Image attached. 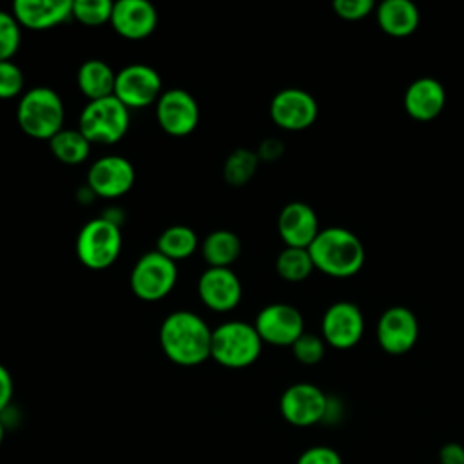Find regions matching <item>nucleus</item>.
Here are the masks:
<instances>
[{
	"label": "nucleus",
	"mask_w": 464,
	"mask_h": 464,
	"mask_svg": "<svg viewBox=\"0 0 464 464\" xmlns=\"http://www.w3.org/2000/svg\"><path fill=\"white\" fill-rule=\"evenodd\" d=\"M308 252L314 268L339 279L355 276L366 259L362 241L343 227L321 228L308 246Z\"/></svg>",
	"instance_id": "obj_2"
},
{
	"label": "nucleus",
	"mask_w": 464,
	"mask_h": 464,
	"mask_svg": "<svg viewBox=\"0 0 464 464\" xmlns=\"http://www.w3.org/2000/svg\"><path fill=\"white\" fill-rule=\"evenodd\" d=\"M198 295L207 308L225 314L239 304L243 286L232 268L208 266L198 279Z\"/></svg>",
	"instance_id": "obj_16"
},
{
	"label": "nucleus",
	"mask_w": 464,
	"mask_h": 464,
	"mask_svg": "<svg viewBox=\"0 0 464 464\" xmlns=\"http://www.w3.org/2000/svg\"><path fill=\"white\" fill-rule=\"evenodd\" d=\"M130 125L129 109L112 94L102 100L89 102L78 120V130L91 141L112 145L120 141Z\"/></svg>",
	"instance_id": "obj_5"
},
{
	"label": "nucleus",
	"mask_w": 464,
	"mask_h": 464,
	"mask_svg": "<svg viewBox=\"0 0 464 464\" xmlns=\"http://www.w3.org/2000/svg\"><path fill=\"white\" fill-rule=\"evenodd\" d=\"M254 328L263 343L292 346L304 334V319L295 306L288 303H272L257 312Z\"/></svg>",
	"instance_id": "obj_10"
},
{
	"label": "nucleus",
	"mask_w": 464,
	"mask_h": 464,
	"mask_svg": "<svg viewBox=\"0 0 464 464\" xmlns=\"http://www.w3.org/2000/svg\"><path fill=\"white\" fill-rule=\"evenodd\" d=\"M112 29L127 40H143L158 25V11L147 0H118L112 4Z\"/></svg>",
	"instance_id": "obj_17"
},
{
	"label": "nucleus",
	"mask_w": 464,
	"mask_h": 464,
	"mask_svg": "<svg viewBox=\"0 0 464 464\" xmlns=\"http://www.w3.org/2000/svg\"><path fill=\"white\" fill-rule=\"evenodd\" d=\"M263 350V341L254 324L227 321L212 330L210 359L219 366L241 370L254 364Z\"/></svg>",
	"instance_id": "obj_4"
},
{
	"label": "nucleus",
	"mask_w": 464,
	"mask_h": 464,
	"mask_svg": "<svg viewBox=\"0 0 464 464\" xmlns=\"http://www.w3.org/2000/svg\"><path fill=\"white\" fill-rule=\"evenodd\" d=\"M437 464H464V446L459 442H446L439 450Z\"/></svg>",
	"instance_id": "obj_35"
},
{
	"label": "nucleus",
	"mask_w": 464,
	"mask_h": 464,
	"mask_svg": "<svg viewBox=\"0 0 464 464\" xmlns=\"http://www.w3.org/2000/svg\"><path fill=\"white\" fill-rule=\"evenodd\" d=\"M259 165V158L256 150L250 149H236L228 154L223 165V178L230 187H243L246 185Z\"/></svg>",
	"instance_id": "obj_27"
},
{
	"label": "nucleus",
	"mask_w": 464,
	"mask_h": 464,
	"mask_svg": "<svg viewBox=\"0 0 464 464\" xmlns=\"http://www.w3.org/2000/svg\"><path fill=\"white\" fill-rule=\"evenodd\" d=\"M114 82H116V72L112 71V67L107 62L98 58L83 62L76 72L78 89L85 98H89V102L112 96Z\"/></svg>",
	"instance_id": "obj_22"
},
{
	"label": "nucleus",
	"mask_w": 464,
	"mask_h": 464,
	"mask_svg": "<svg viewBox=\"0 0 464 464\" xmlns=\"http://www.w3.org/2000/svg\"><path fill=\"white\" fill-rule=\"evenodd\" d=\"M71 11V0H16L11 13L20 27L31 31H45L72 18Z\"/></svg>",
	"instance_id": "obj_19"
},
{
	"label": "nucleus",
	"mask_w": 464,
	"mask_h": 464,
	"mask_svg": "<svg viewBox=\"0 0 464 464\" xmlns=\"http://www.w3.org/2000/svg\"><path fill=\"white\" fill-rule=\"evenodd\" d=\"M4 435H5V428H4V422H2V419H0V446H2V442H4Z\"/></svg>",
	"instance_id": "obj_37"
},
{
	"label": "nucleus",
	"mask_w": 464,
	"mask_h": 464,
	"mask_svg": "<svg viewBox=\"0 0 464 464\" xmlns=\"http://www.w3.org/2000/svg\"><path fill=\"white\" fill-rule=\"evenodd\" d=\"M65 107L58 92L40 85L25 91L16 105L20 129L34 140H51L63 129Z\"/></svg>",
	"instance_id": "obj_3"
},
{
	"label": "nucleus",
	"mask_w": 464,
	"mask_h": 464,
	"mask_svg": "<svg viewBox=\"0 0 464 464\" xmlns=\"http://www.w3.org/2000/svg\"><path fill=\"white\" fill-rule=\"evenodd\" d=\"M112 4L109 0H74L71 16L87 27H98L111 22Z\"/></svg>",
	"instance_id": "obj_28"
},
{
	"label": "nucleus",
	"mask_w": 464,
	"mask_h": 464,
	"mask_svg": "<svg viewBox=\"0 0 464 464\" xmlns=\"http://www.w3.org/2000/svg\"><path fill=\"white\" fill-rule=\"evenodd\" d=\"M295 464H343V459L330 446H312L297 457Z\"/></svg>",
	"instance_id": "obj_33"
},
{
	"label": "nucleus",
	"mask_w": 464,
	"mask_h": 464,
	"mask_svg": "<svg viewBox=\"0 0 464 464\" xmlns=\"http://www.w3.org/2000/svg\"><path fill=\"white\" fill-rule=\"evenodd\" d=\"M91 141L78 129H62L49 140L53 156L65 165H80L91 154Z\"/></svg>",
	"instance_id": "obj_24"
},
{
	"label": "nucleus",
	"mask_w": 464,
	"mask_h": 464,
	"mask_svg": "<svg viewBox=\"0 0 464 464\" xmlns=\"http://www.w3.org/2000/svg\"><path fill=\"white\" fill-rule=\"evenodd\" d=\"M285 152V145L281 140L277 138H266L261 141L259 149L256 150L259 161H276L281 158V154Z\"/></svg>",
	"instance_id": "obj_34"
},
{
	"label": "nucleus",
	"mask_w": 464,
	"mask_h": 464,
	"mask_svg": "<svg viewBox=\"0 0 464 464\" xmlns=\"http://www.w3.org/2000/svg\"><path fill=\"white\" fill-rule=\"evenodd\" d=\"M419 339V321L406 306L386 308L377 321V343L390 355L408 353Z\"/></svg>",
	"instance_id": "obj_15"
},
{
	"label": "nucleus",
	"mask_w": 464,
	"mask_h": 464,
	"mask_svg": "<svg viewBox=\"0 0 464 464\" xmlns=\"http://www.w3.org/2000/svg\"><path fill=\"white\" fill-rule=\"evenodd\" d=\"M156 120L167 134L183 138L196 130L199 123V105L188 91L179 87L167 89L156 102Z\"/></svg>",
	"instance_id": "obj_11"
},
{
	"label": "nucleus",
	"mask_w": 464,
	"mask_h": 464,
	"mask_svg": "<svg viewBox=\"0 0 464 464\" xmlns=\"http://www.w3.org/2000/svg\"><path fill=\"white\" fill-rule=\"evenodd\" d=\"M317 114L315 98L299 87L281 89L270 102V118L285 130H304L317 120Z\"/></svg>",
	"instance_id": "obj_14"
},
{
	"label": "nucleus",
	"mask_w": 464,
	"mask_h": 464,
	"mask_svg": "<svg viewBox=\"0 0 464 464\" xmlns=\"http://www.w3.org/2000/svg\"><path fill=\"white\" fill-rule=\"evenodd\" d=\"M212 328L190 310L169 314L160 326V346L179 366H198L210 359Z\"/></svg>",
	"instance_id": "obj_1"
},
{
	"label": "nucleus",
	"mask_w": 464,
	"mask_h": 464,
	"mask_svg": "<svg viewBox=\"0 0 464 464\" xmlns=\"http://www.w3.org/2000/svg\"><path fill=\"white\" fill-rule=\"evenodd\" d=\"M276 270L279 277L288 283L304 281L314 270V263L308 248L285 246L276 259Z\"/></svg>",
	"instance_id": "obj_26"
},
{
	"label": "nucleus",
	"mask_w": 464,
	"mask_h": 464,
	"mask_svg": "<svg viewBox=\"0 0 464 464\" xmlns=\"http://www.w3.org/2000/svg\"><path fill=\"white\" fill-rule=\"evenodd\" d=\"M321 334L326 344L337 350L353 348L364 334V315L352 301L332 303L321 321Z\"/></svg>",
	"instance_id": "obj_13"
},
{
	"label": "nucleus",
	"mask_w": 464,
	"mask_h": 464,
	"mask_svg": "<svg viewBox=\"0 0 464 464\" xmlns=\"http://www.w3.org/2000/svg\"><path fill=\"white\" fill-rule=\"evenodd\" d=\"M120 225L109 218H94L87 221L76 237V256L80 263L91 270H105L118 259L121 252Z\"/></svg>",
	"instance_id": "obj_6"
},
{
	"label": "nucleus",
	"mask_w": 464,
	"mask_h": 464,
	"mask_svg": "<svg viewBox=\"0 0 464 464\" xmlns=\"http://www.w3.org/2000/svg\"><path fill=\"white\" fill-rule=\"evenodd\" d=\"M324 339L315 335V334H308L304 332L290 348L294 357L304 364V366H314L317 362H321V359L324 357Z\"/></svg>",
	"instance_id": "obj_30"
},
{
	"label": "nucleus",
	"mask_w": 464,
	"mask_h": 464,
	"mask_svg": "<svg viewBox=\"0 0 464 464\" xmlns=\"http://www.w3.org/2000/svg\"><path fill=\"white\" fill-rule=\"evenodd\" d=\"M161 76L145 63H130L116 72L114 96L130 111L145 109L161 96Z\"/></svg>",
	"instance_id": "obj_8"
},
{
	"label": "nucleus",
	"mask_w": 464,
	"mask_h": 464,
	"mask_svg": "<svg viewBox=\"0 0 464 464\" xmlns=\"http://www.w3.org/2000/svg\"><path fill=\"white\" fill-rule=\"evenodd\" d=\"M315 210L304 201L286 203L277 218V232L286 246L308 248L319 234Z\"/></svg>",
	"instance_id": "obj_18"
},
{
	"label": "nucleus",
	"mask_w": 464,
	"mask_h": 464,
	"mask_svg": "<svg viewBox=\"0 0 464 464\" xmlns=\"http://www.w3.org/2000/svg\"><path fill=\"white\" fill-rule=\"evenodd\" d=\"M446 105V91L442 83L431 76L413 80L404 92V109L417 121L435 120Z\"/></svg>",
	"instance_id": "obj_20"
},
{
	"label": "nucleus",
	"mask_w": 464,
	"mask_h": 464,
	"mask_svg": "<svg viewBox=\"0 0 464 464\" xmlns=\"http://www.w3.org/2000/svg\"><path fill=\"white\" fill-rule=\"evenodd\" d=\"M328 397L312 382H295L288 386L279 399V411L283 419L297 428L314 426L324 420Z\"/></svg>",
	"instance_id": "obj_9"
},
{
	"label": "nucleus",
	"mask_w": 464,
	"mask_h": 464,
	"mask_svg": "<svg viewBox=\"0 0 464 464\" xmlns=\"http://www.w3.org/2000/svg\"><path fill=\"white\" fill-rule=\"evenodd\" d=\"M241 254V239L232 230H214L201 243V256L208 266L230 268Z\"/></svg>",
	"instance_id": "obj_23"
},
{
	"label": "nucleus",
	"mask_w": 464,
	"mask_h": 464,
	"mask_svg": "<svg viewBox=\"0 0 464 464\" xmlns=\"http://www.w3.org/2000/svg\"><path fill=\"white\" fill-rule=\"evenodd\" d=\"M198 245H199L198 236L190 227L172 225L160 234L156 250L165 257L172 259L174 263H178L181 259L190 257L196 252Z\"/></svg>",
	"instance_id": "obj_25"
},
{
	"label": "nucleus",
	"mask_w": 464,
	"mask_h": 464,
	"mask_svg": "<svg viewBox=\"0 0 464 464\" xmlns=\"http://www.w3.org/2000/svg\"><path fill=\"white\" fill-rule=\"evenodd\" d=\"M332 7L339 18L357 22L366 18L375 9V4L372 0H334Z\"/></svg>",
	"instance_id": "obj_32"
},
{
	"label": "nucleus",
	"mask_w": 464,
	"mask_h": 464,
	"mask_svg": "<svg viewBox=\"0 0 464 464\" xmlns=\"http://www.w3.org/2000/svg\"><path fill=\"white\" fill-rule=\"evenodd\" d=\"M22 42V27L13 13L0 9V62L11 60Z\"/></svg>",
	"instance_id": "obj_29"
},
{
	"label": "nucleus",
	"mask_w": 464,
	"mask_h": 464,
	"mask_svg": "<svg viewBox=\"0 0 464 464\" xmlns=\"http://www.w3.org/2000/svg\"><path fill=\"white\" fill-rule=\"evenodd\" d=\"M136 179L132 163L118 154L98 158L87 172V188L92 196L116 199L127 194Z\"/></svg>",
	"instance_id": "obj_12"
},
{
	"label": "nucleus",
	"mask_w": 464,
	"mask_h": 464,
	"mask_svg": "<svg viewBox=\"0 0 464 464\" xmlns=\"http://www.w3.org/2000/svg\"><path fill=\"white\" fill-rule=\"evenodd\" d=\"M178 281V266L158 250L143 254L132 266L129 285L141 301H160L167 297Z\"/></svg>",
	"instance_id": "obj_7"
},
{
	"label": "nucleus",
	"mask_w": 464,
	"mask_h": 464,
	"mask_svg": "<svg viewBox=\"0 0 464 464\" xmlns=\"http://www.w3.org/2000/svg\"><path fill=\"white\" fill-rule=\"evenodd\" d=\"M375 13L382 33L395 38L410 36L420 22V13L410 0H384L375 7Z\"/></svg>",
	"instance_id": "obj_21"
},
{
	"label": "nucleus",
	"mask_w": 464,
	"mask_h": 464,
	"mask_svg": "<svg viewBox=\"0 0 464 464\" xmlns=\"http://www.w3.org/2000/svg\"><path fill=\"white\" fill-rule=\"evenodd\" d=\"M13 392H14L13 377H11L9 370L0 362V413L9 406V402L13 399Z\"/></svg>",
	"instance_id": "obj_36"
},
{
	"label": "nucleus",
	"mask_w": 464,
	"mask_h": 464,
	"mask_svg": "<svg viewBox=\"0 0 464 464\" xmlns=\"http://www.w3.org/2000/svg\"><path fill=\"white\" fill-rule=\"evenodd\" d=\"M24 72L14 62H0V100L18 96L24 91Z\"/></svg>",
	"instance_id": "obj_31"
}]
</instances>
